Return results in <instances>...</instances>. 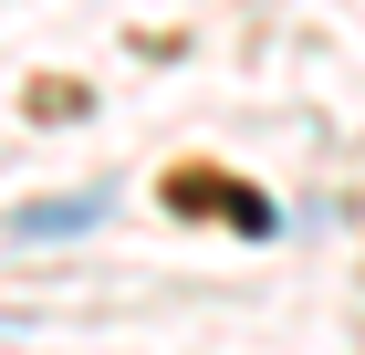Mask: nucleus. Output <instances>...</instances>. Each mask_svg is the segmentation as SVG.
Listing matches in <instances>:
<instances>
[{"label": "nucleus", "instance_id": "nucleus-1", "mask_svg": "<svg viewBox=\"0 0 365 355\" xmlns=\"http://www.w3.org/2000/svg\"><path fill=\"white\" fill-rule=\"evenodd\" d=\"M168 209H188V219H230V230L272 241V199H251V189H220L209 167H178V178H168Z\"/></svg>", "mask_w": 365, "mask_h": 355}]
</instances>
